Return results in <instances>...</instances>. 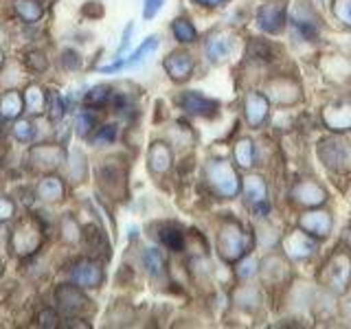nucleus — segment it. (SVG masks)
<instances>
[{
    "label": "nucleus",
    "instance_id": "f257e3e1",
    "mask_svg": "<svg viewBox=\"0 0 351 329\" xmlns=\"http://www.w3.org/2000/svg\"><path fill=\"white\" fill-rule=\"evenodd\" d=\"M42 241H44V226L40 224V219L33 215H25L11 228L9 250L18 259H31L42 248Z\"/></svg>",
    "mask_w": 351,
    "mask_h": 329
},
{
    "label": "nucleus",
    "instance_id": "f03ea898",
    "mask_svg": "<svg viewBox=\"0 0 351 329\" xmlns=\"http://www.w3.org/2000/svg\"><path fill=\"white\" fill-rule=\"evenodd\" d=\"M66 274H69V281L75 283L77 288H82V290H99L106 281L104 261L93 257V255L71 261Z\"/></svg>",
    "mask_w": 351,
    "mask_h": 329
},
{
    "label": "nucleus",
    "instance_id": "7ed1b4c3",
    "mask_svg": "<svg viewBox=\"0 0 351 329\" xmlns=\"http://www.w3.org/2000/svg\"><path fill=\"white\" fill-rule=\"evenodd\" d=\"M217 250H219V255H222V259L228 263H235L246 255L248 237L244 233V228H241L235 219H226V222L222 224V228H219Z\"/></svg>",
    "mask_w": 351,
    "mask_h": 329
},
{
    "label": "nucleus",
    "instance_id": "20e7f679",
    "mask_svg": "<svg viewBox=\"0 0 351 329\" xmlns=\"http://www.w3.org/2000/svg\"><path fill=\"white\" fill-rule=\"evenodd\" d=\"M53 301H55V310H58L64 318L84 316L88 310H90V299L86 296V290L77 288V285L71 281H66L55 288Z\"/></svg>",
    "mask_w": 351,
    "mask_h": 329
},
{
    "label": "nucleus",
    "instance_id": "39448f33",
    "mask_svg": "<svg viewBox=\"0 0 351 329\" xmlns=\"http://www.w3.org/2000/svg\"><path fill=\"white\" fill-rule=\"evenodd\" d=\"M206 180L213 191L222 197H235L239 191V178L226 160H213L206 164Z\"/></svg>",
    "mask_w": 351,
    "mask_h": 329
},
{
    "label": "nucleus",
    "instance_id": "423d86ee",
    "mask_svg": "<svg viewBox=\"0 0 351 329\" xmlns=\"http://www.w3.org/2000/svg\"><path fill=\"white\" fill-rule=\"evenodd\" d=\"M29 162L36 171L53 173L66 164V151L62 143H38L29 149Z\"/></svg>",
    "mask_w": 351,
    "mask_h": 329
},
{
    "label": "nucleus",
    "instance_id": "0eeeda50",
    "mask_svg": "<svg viewBox=\"0 0 351 329\" xmlns=\"http://www.w3.org/2000/svg\"><path fill=\"white\" fill-rule=\"evenodd\" d=\"M318 156H321L323 164L334 171H345L351 167V147L349 143L340 138H327L318 147Z\"/></svg>",
    "mask_w": 351,
    "mask_h": 329
},
{
    "label": "nucleus",
    "instance_id": "6e6552de",
    "mask_svg": "<svg viewBox=\"0 0 351 329\" xmlns=\"http://www.w3.org/2000/svg\"><path fill=\"white\" fill-rule=\"evenodd\" d=\"M97 182L108 195H123L125 191V171L114 160H104L97 167Z\"/></svg>",
    "mask_w": 351,
    "mask_h": 329
},
{
    "label": "nucleus",
    "instance_id": "1a4fd4ad",
    "mask_svg": "<svg viewBox=\"0 0 351 329\" xmlns=\"http://www.w3.org/2000/svg\"><path fill=\"white\" fill-rule=\"evenodd\" d=\"M82 241L86 244L88 252H90L93 257L101 259V261H108L110 257H112V244H110L108 233L99 224L84 226L82 228Z\"/></svg>",
    "mask_w": 351,
    "mask_h": 329
},
{
    "label": "nucleus",
    "instance_id": "9d476101",
    "mask_svg": "<svg viewBox=\"0 0 351 329\" xmlns=\"http://www.w3.org/2000/svg\"><path fill=\"white\" fill-rule=\"evenodd\" d=\"M178 106L184 110L186 114H195V117H215L219 103L215 99H208L200 95L197 90H184L178 97Z\"/></svg>",
    "mask_w": 351,
    "mask_h": 329
},
{
    "label": "nucleus",
    "instance_id": "9b49d317",
    "mask_svg": "<svg viewBox=\"0 0 351 329\" xmlns=\"http://www.w3.org/2000/svg\"><path fill=\"white\" fill-rule=\"evenodd\" d=\"M36 197L42 204H58L66 197V180L60 173H47L36 184Z\"/></svg>",
    "mask_w": 351,
    "mask_h": 329
},
{
    "label": "nucleus",
    "instance_id": "f8f14e48",
    "mask_svg": "<svg viewBox=\"0 0 351 329\" xmlns=\"http://www.w3.org/2000/svg\"><path fill=\"white\" fill-rule=\"evenodd\" d=\"M193 58L186 51H173L162 60V69L173 82H186L193 73Z\"/></svg>",
    "mask_w": 351,
    "mask_h": 329
},
{
    "label": "nucleus",
    "instance_id": "ddd939ff",
    "mask_svg": "<svg viewBox=\"0 0 351 329\" xmlns=\"http://www.w3.org/2000/svg\"><path fill=\"white\" fill-rule=\"evenodd\" d=\"M173 164V154H171V147L167 143L162 141H154L149 145V151H147V167L152 173L156 175H162L171 169Z\"/></svg>",
    "mask_w": 351,
    "mask_h": 329
},
{
    "label": "nucleus",
    "instance_id": "4468645a",
    "mask_svg": "<svg viewBox=\"0 0 351 329\" xmlns=\"http://www.w3.org/2000/svg\"><path fill=\"white\" fill-rule=\"evenodd\" d=\"M22 99H25V112L29 117H40L47 112L49 90L42 84H27L25 90H22Z\"/></svg>",
    "mask_w": 351,
    "mask_h": 329
},
{
    "label": "nucleus",
    "instance_id": "2eb2a0df",
    "mask_svg": "<svg viewBox=\"0 0 351 329\" xmlns=\"http://www.w3.org/2000/svg\"><path fill=\"white\" fill-rule=\"evenodd\" d=\"M351 279V261L345 255H336L327 263V283L332 285L336 292L345 290Z\"/></svg>",
    "mask_w": 351,
    "mask_h": 329
},
{
    "label": "nucleus",
    "instance_id": "dca6fc26",
    "mask_svg": "<svg viewBox=\"0 0 351 329\" xmlns=\"http://www.w3.org/2000/svg\"><path fill=\"white\" fill-rule=\"evenodd\" d=\"M323 121L329 130L334 132H349L351 130V103H332L323 110Z\"/></svg>",
    "mask_w": 351,
    "mask_h": 329
},
{
    "label": "nucleus",
    "instance_id": "f3484780",
    "mask_svg": "<svg viewBox=\"0 0 351 329\" xmlns=\"http://www.w3.org/2000/svg\"><path fill=\"white\" fill-rule=\"evenodd\" d=\"M292 197L299 204H305V206H318L327 200V193L321 184H316L312 180H303V182H296L292 186Z\"/></svg>",
    "mask_w": 351,
    "mask_h": 329
},
{
    "label": "nucleus",
    "instance_id": "a211bd4d",
    "mask_svg": "<svg viewBox=\"0 0 351 329\" xmlns=\"http://www.w3.org/2000/svg\"><path fill=\"white\" fill-rule=\"evenodd\" d=\"M283 250L290 259H307L314 252V241L307 237V233H301V230H294L292 235H288L283 239Z\"/></svg>",
    "mask_w": 351,
    "mask_h": 329
},
{
    "label": "nucleus",
    "instance_id": "6ab92c4d",
    "mask_svg": "<svg viewBox=\"0 0 351 329\" xmlns=\"http://www.w3.org/2000/svg\"><path fill=\"white\" fill-rule=\"evenodd\" d=\"M259 27L266 33H279L285 27V5H266L257 14Z\"/></svg>",
    "mask_w": 351,
    "mask_h": 329
},
{
    "label": "nucleus",
    "instance_id": "aec40b11",
    "mask_svg": "<svg viewBox=\"0 0 351 329\" xmlns=\"http://www.w3.org/2000/svg\"><path fill=\"white\" fill-rule=\"evenodd\" d=\"M25 112V99H22V90L18 88H9L0 95V119L3 121H16Z\"/></svg>",
    "mask_w": 351,
    "mask_h": 329
},
{
    "label": "nucleus",
    "instance_id": "412c9836",
    "mask_svg": "<svg viewBox=\"0 0 351 329\" xmlns=\"http://www.w3.org/2000/svg\"><path fill=\"white\" fill-rule=\"evenodd\" d=\"M268 110H270V103L268 99L259 95V93H250L244 101V112H246V121L252 125V127H259L263 121L268 119Z\"/></svg>",
    "mask_w": 351,
    "mask_h": 329
},
{
    "label": "nucleus",
    "instance_id": "4be33fe9",
    "mask_svg": "<svg viewBox=\"0 0 351 329\" xmlns=\"http://www.w3.org/2000/svg\"><path fill=\"white\" fill-rule=\"evenodd\" d=\"M14 14L22 25H38L44 18V3L42 0H14Z\"/></svg>",
    "mask_w": 351,
    "mask_h": 329
},
{
    "label": "nucleus",
    "instance_id": "5701e85b",
    "mask_svg": "<svg viewBox=\"0 0 351 329\" xmlns=\"http://www.w3.org/2000/svg\"><path fill=\"white\" fill-rule=\"evenodd\" d=\"M299 224L305 233H310L314 237H327L329 230H332V217L325 211H314V213H305Z\"/></svg>",
    "mask_w": 351,
    "mask_h": 329
},
{
    "label": "nucleus",
    "instance_id": "b1692460",
    "mask_svg": "<svg viewBox=\"0 0 351 329\" xmlns=\"http://www.w3.org/2000/svg\"><path fill=\"white\" fill-rule=\"evenodd\" d=\"M230 51H233V44H230V38L224 36V33H217V36H211L204 44V53L208 62L213 64H222L228 60Z\"/></svg>",
    "mask_w": 351,
    "mask_h": 329
},
{
    "label": "nucleus",
    "instance_id": "393cba45",
    "mask_svg": "<svg viewBox=\"0 0 351 329\" xmlns=\"http://www.w3.org/2000/svg\"><path fill=\"white\" fill-rule=\"evenodd\" d=\"M66 167H69V175L73 182H84L88 178V171H90L86 151L82 147H73L66 154Z\"/></svg>",
    "mask_w": 351,
    "mask_h": 329
},
{
    "label": "nucleus",
    "instance_id": "a878e982",
    "mask_svg": "<svg viewBox=\"0 0 351 329\" xmlns=\"http://www.w3.org/2000/svg\"><path fill=\"white\" fill-rule=\"evenodd\" d=\"M114 90L110 88L108 84H95L90 86L88 90L84 93V106L86 108H93V110H104L110 106V99H112Z\"/></svg>",
    "mask_w": 351,
    "mask_h": 329
},
{
    "label": "nucleus",
    "instance_id": "bb28decb",
    "mask_svg": "<svg viewBox=\"0 0 351 329\" xmlns=\"http://www.w3.org/2000/svg\"><path fill=\"white\" fill-rule=\"evenodd\" d=\"M156 49H158V36H147L138 44L136 51H132L125 60L123 58H119V60H121V64H123V69H136V66H141L143 62H145L147 55H152Z\"/></svg>",
    "mask_w": 351,
    "mask_h": 329
},
{
    "label": "nucleus",
    "instance_id": "cd10ccee",
    "mask_svg": "<svg viewBox=\"0 0 351 329\" xmlns=\"http://www.w3.org/2000/svg\"><path fill=\"white\" fill-rule=\"evenodd\" d=\"M11 136L14 141L27 145V143H33L38 138V127H36V121L31 117H18L16 121H11Z\"/></svg>",
    "mask_w": 351,
    "mask_h": 329
},
{
    "label": "nucleus",
    "instance_id": "c85d7f7f",
    "mask_svg": "<svg viewBox=\"0 0 351 329\" xmlns=\"http://www.w3.org/2000/svg\"><path fill=\"white\" fill-rule=\"evenodd\" d=\"M141 263L143 268H145V272L149 274L152 279H160L165 277V257L162 252L158 248H145L141 252Z\"/></svg>",
    "mask_w": 351,
    "mask_h": 329
},
{
    "label": "nucleus",
    "instance_id": "c756f323",
    "mask_svg": "<svg viewBox=\"0 0 351 329\" xmlns=\"http://www.w3.org/2000/svg\"><path fill=\"white\" fill-rule=\"evenodd\" d=\"M47 119L51 125H60L64 117L69 114V103H66V99L62 93L58 90H49V101H47Z\"/></svg>",
    "mask_w": 351,
    "mask_h": 329
},
{
    "label": "nucleus",
    "instance_id": "7c9ffc66",
    "mask_svg": "<svg viewBox=\"0 0 351 329\" xmlns=\"http://www.w3.org/2000/svg\"><path fill=\"white\" fill-rule=\"evenodd\" d=\"M73 130H75V134L80 136V138H88L90 136V132L99 125L97 123V112L93 108H80L77 110V114H75V121H73Z\"/></svg>",
    "mask_w": 351,
    "mask_h": 329
},
{
    "label": "nucleus",
    "instance_id": "2f4dec72",
    "mask_svg": "<svg viewBox=\"0 0 351 329\" xmlns=\"http://www.w3.org/2000/svg\"><path fill=\"white\" fill-rule=\"evenodd\" d=\"M58 228H60V239L64 241V244L75 246V244H80V241H82V226L77 224L75 215L64 213L60 217V222H58Z\"/></svg>",
    "mask_w": 351,
    "mask_h": 329
},
{
    "label": "nucleus",
    "instance_id": "473e14b6",
    "mask_svg": "<svg viewBox=\"0 0 351 329\" xmlns=\"http://www.w3.org/2000/svg\"><path fill=\"white\" fill-rule=\"evenodd\" d=\"M22 64H25V69L33 75H44L49 71V55L44 53L42 49H29L22 55Z\"/></svg>",
    "mask_w": 351,
    "mask_h": 329
},
{
    "label": "nucleus",
    "instance_id": "72a5a7b5",
    "mask_svg": "<svg viewBox=\"0 0 351 329\" xmlns=\"http://www.w3.org/2000/svg\"><path fill=\"white\" fill-rule=\"evenodd\" d=\"M266 182H263V178H259V175H248V178L244 180V197L248 204H259V202H266Z\"/></svg>",
    "mask_w": 351,
    "mask_h": 329
},
{
    "label": "nucleus",
    "instance_id": "f704fd0d",
    "mask_svg": "<svg viewBox=\"0 0 351 329\" xmlns=\"http://www.w3.org/2000/svg\"><path fill=\"white\" fill-rule=\"evenodd\" d=\"M158 239H160V244L171 252H180L184 248V233L173 224H165L158 233Z\"/></svg>",
    "mask_w": 351,
    "mask_h": 329
},
{
    "label": "nucleus",
    "instance_id": "c9c22d12",
    "mask_svg": "<svg viewBox=\"0 0 351 329\" xmlns=\"http://www.w3.org/2000/svg\"><path fill=\"white\" fill-rule=\"evenodd\" d=\"M117 138H119V125L117 123H101V125H97L90 132V136H88L90 145H97V147L112 145Z\"/></svg>",
    "mask_w": 351,
    "mask_h": 329
},
{
    "label": "nucleus",
    "instance_id": "e433bc0d",
    "mask_svg": "<svg viewBox=\"0 0 351 329\" xmlns=\"http://www.w3.org/2000/svg\"><path fill=\"white\" fill-rule=\"evenodd\" d=\"M171 36L176 38V42H180V44H191L197 40V29L193 27L191 20L176 18L171 22Z\"/></svg>",
    "mask_w": 351,
    "mask_h": 329
},
{
    "label": "nucleus",
    "instance_id": "4c0bfd02",
    "mask_svg": "<svg viewBox=\"0 0 351 329\" xmlns=\"http://www.w3.org/2000/svg\"><path fill=\"white\" fill-rule=\"evenodd\" d=\"M252 158H255V147H252L250 138H239L235 143V160L241 169L252 167Z\"/></svg>",
    "mask_w": 351,
    "mask_h": 329
},
{
    "label": "nucleus",
    "instance_id": "58836bf2",
    "mask_svg": "<svg viewBox=\"0 0 351 329\" xmlns=\"http://www.w3.org/2000/svg\"><path fill=\"white\" fill-rule=\"evenodd\" d=\"M292 22H294L296 31H299L305 40H316V36H318V25H316V22L310 16H303L301 11H296V14L292 16Z\"/></svg>",
    "mask_w": 351,
    "mask_h": 329
},
{
    "label": "nucleus",
    "instance_id": "ea45409f",
    "mask_svg": "<svg viewBox=\"0 0 351 329\" xmlns=\"http://www.w3.org/2000/svg\"><path fill=\"white\" fill-rule=\"evenodd\" d=\"M60 66L64 71H69V73H75V71H82L84 69V58H82V53L77 51V49H64L60 53Z\"/></svg>",
    "mask_w": 351,
    "mask_h": 329
},
{
    "label": "nucleus",
    "instance_id": "a19ab883",
    "mask_svg": "<svg viewBox=\"0 0 351 329\" xmlns=\"http://www.w3.org/2000/svg\"><path fill=\"white\" fill-rule=\"evenodd\" d=\"M248 55L252 60H261V62H270L274 58V51L268 42H263V40H252L248 44Z\"/></svg>",
    "mask_w": 351,
    "mask_h": 329
},
{
    "label": "nucleus",
    "instance_id": "79ce46f5",
    "mask_svg": "<svg viewBox=\"0 0 351 329\" xmlns=\"http://www.w3.org/2000/svg\"><path fill=\"white\" fill-rule=\"evenodd\" d=\"M62 321H64V318H60V312L55 310V307H44V310L38 312V325L44 327V329L62 327Z\"/></svg>",
    "mask_w": 351,
    "mask_h": 329
},
{
    "label": "nucleus",
    "instance_id": "37998d69",
    "mask_svg": "<svg viewBox=\"0 0 351 329\" xmlns=\"http://www.w3.org/2000/svg\"><path fill=\"white\" fill-rule=\"evenodd\" d=\"M16 211H18V206H16V202H14V197L0 195V224L11 222V219L16 217Z\"/></svg>",
    "mask_w": 351,
    "mask_h": 329
},
{
    "label": "nucleus",
    "instance_id": "c03bdc74",
    "mask_svg": "<svg viewBox=\"0 0 351 329\" xmlns=\"http://www.w3.org/2000/svg\"><path fill=\"white\" fill-rule=\"evenodd\" d=\"M132 36H134V22H128L125 29H123V36H121L119 47L114 51V60L123 58V55H125V51L130 49V44H132Z\"/></svg>",
    "mask_w": 351,
    "mask_h": 329
},
{
    "label": "nucleus",
    "instance_id": "a18cd8bd",
    "mask_svg": "<svg viewBox=\"0 0 351 329\" xmlns=\"http://www.w3.org/2000/svg\"><path fill=\"white\" fill-rule=\"evenodd\" d=\"M257 268H259L257 259H252V257L239 259V263H237V277L239 279H250L252 274H257Z\"/></svg>",
    "mask_w": 351,
    "mask_h": 329
},
{
    "label": "nucleus",
    "instance_id": "49530a36",
    "mask_svg": "<svg viewBox=\"0 0 351 329\" xmlns=\"http://www.w3.org/2000/svg\"><path fill=\"white\" fill-rule=\"evenodd\" d=\"M334 16L343 22V25L351 27V0H336V3H334Z\"/></svg>",
    "mask_w": 351,
    "mask_h": 329
},
{
    "label": "nucleus",
    "instance_id": "de8ad7c7",
    "mask_svg": "<svg viewBox=\"0 0 351 329\" xmlns=\"http://www.w3.org/2000/svg\"><path fill=\"white\" fill-rule=\"evenodd\" d=\"M165 0H143V18L154 20L158 16V11L162 9Z\"/></svg>",
    "mask_w": 351,
    "mask_h": 329
},
{
    "label": "nucleus",
    "instance_id": "09e8293b",
    "mask_svg": "<svg viewBox=\"0 0 351 329\" xmlns=\"http://www.w3.org/2000/svg\"><path fill=\"white\" fill-rule=\"evenodd\" d=\"M84 14H88V16H95V18H101L104 16V7H101V3H86V7H84Z\"/></svg>",
    "mask_w": 351,
    "mask_h": 329
},
{
    "label": "nucleus",
    "instance_id": "8fccbe9b",
    "mask_svg": "<svg viewBox=\"0 0 351 329\" xmlns=\"http://www.w3.org/2000/svg\"><path fill=\"white\" fill-rule=\"evenodd\" d=\"M5 248H9V233H7L5 224H0V257H3Z\"/></svg>",
    "mask_w": 351,
    "mask_h": 329
},
{
    "label": "nucleus",
    "instance_id": "3c124183",
    "mask_svg": "<svg viewBox=\"0 0 351 329\" xmlns=\"http://www.w3.org/2000/svg\"><path fill=\"white\" fill-rule=\"evenodd\" d=\"M195 5H202V7H217V5H222L226 3V0H193Z\"/></svg>",
    "mask_w": 351,
    "mask_h": 329
},
{
    "label": "nucleus",
    "instance_id": "603ef678",
    "mask_svg": "<svg viewBox=\"0 0 351 329\" xmlns=\"http://www.w3.org/2000/svg\"><path fill=\"white\" fill-rule=\"evenodd\" d=\"M343 241H345V244L351 248V226H349V228L345 230V233H343Z\"/></svg>",
    "mask_w": 351,
    "mask_h": 329
},
{
    "label": "nucleus",
    "instance_id": "864d4df0",
    "mask_svg": "<svg viewBox=\"0 0 351 329\" xmlns=\"http://www.w3.org/2000/svg\"><path fill=\"white\" fill-rule=\"evenodd\" d=\"M7 66V55H5V51L0 49V73H3V69Z\"/></svg>",
    "mask_w": 351,
    "mask_h": 329
},
{
    "label": "nucleus",
    "instance_id": "5fc2aeb1",
    "mask_svg": "<svg viewBox=\"0 0 351 329\" xmlns=\"http://www.w3.org/2000/svg\"><path fill=\"white\" fill-rule=\"evenodd\" d=\"M5 38H7V29H5L3 22H0V42H3Z\"/></svg>",
    "mask_w": 351,
    "mask_h": 329
},
{
    "label": "nucleus",
    "instance_id": "6e6d98bb",
    "mask_svg": "<svg viewBox=\"0 0 351 329\" xmlns=\"http://www.w3.org/2000/svg\"><path fill=\"white\" fill-rule=\"evenodd\" d=\"M3 156H5V149H3V143H0V162H3Z\"/></svg>",
    "mask_w": 351,
    "mask_h": 329
}]
</instances>
